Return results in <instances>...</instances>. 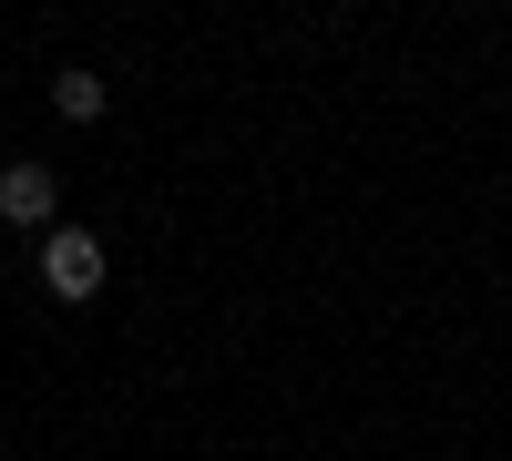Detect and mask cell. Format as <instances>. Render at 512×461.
Instances as JSON below:
<instances>
[{"instance_id":"1","label":"cell","mask_w":512,"mask_h":461,"mask_svg":"<svg viewBox=\"0 0 512 461\" xmlns=\"http://www.w3.org/2000/svg\"><path fill=\"white\" fill-rule=\"evenodd\" d=\"M41 287H52L62 308H82V298H103V236H82V226H62L52 246H41Z\"/></svg>"},{"instance_id":"2","label":"cell","mask_w":512,"mask_h":461,"mask_svg":"<svg viewBox=\"0 0 512 461\" xmlns=\"http://www.w3.org/2000/svg\"><path fill=\"white\" fill-rule=\"evenodd\" d=\"M52 164H0V226H52Z\"/></svg>"},{"instance_id":"3","label":"cell","mask_w":512,"mask_h":461,"mask_svg":"<svg viewBox=\"0 0 512 461\" xmlns=\"http://www.w3.org/2000/svg\"><path fill=\"white\" fill-rule=\"evenodd\" d=\"M52 113L62 123H103V72H62L52 82Z\"/></svg>"}]
</instances>
